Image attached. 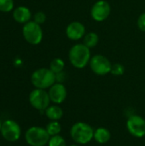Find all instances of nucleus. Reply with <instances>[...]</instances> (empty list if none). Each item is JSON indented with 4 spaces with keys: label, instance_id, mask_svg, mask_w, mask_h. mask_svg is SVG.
Returning a JSON list of instances; mask_svg holds the SVG:
<instances>
[{
    "label": "nucleus",
    "instance_id": "nucleus-16",
    "mask_svg": "<svg viewBox=\"0 0 145 146\" xmlns=\"http://www.w3.org/2000/svg\"><path fill=\"white\" fill-rule=\"evenodd\" d=\"M98 42H99V37L97 33L95 32L86 33L85 37L83 38V44L89 49H92L96 47Z\"/></svg>",
    "mask_w": 145,
    "mask_h": 146
},
{
    "label": "nucleus",
    "instance_id": "nucleus-19",
    "mask_svg": "<svg viewBox=\"0 0 145 146\" xmlns=\"http://www.w3.org/2000/svg\"><path fill=\"white\" fill-rule=\"evenodd\" d=\"M48 146H67V143L65 139L61 136V135H56V136H52L50 137Z\"/></svg>",
    "mask_w": 145,
    "mask_h": 146
},
{
    "label": "nucleus",
    "instance_id": "nucleus-25",
    "mask_svg": "<svg viewBox=\"0 0 145 146\" xmlns=\"http://www.w3.org/2000/svg\"><path fill=\"white\" fill-rule=\"evenodd\" d=\"M70 146H81V145H77V144H75V145H70Z\"/></svg>",
    "mask_w": 145,
    "mask_h": 146
},
{
    "label": "nucleus",
    "instance_id": "nucleus-18",
    "mask_svg": "<svg viewBox=\"0 0 145 146\" xmlns=\"http://www.w3.org/2000/svg\"><path fill=\"white\" fill-rule=\"evenodd\" d=\"M64 68H65V62L62 59V58H59V57H56L54 58L50 63V67L49 68L56 74H58L60 72H62L64 71Z\"/></svg>",
    "mask_w": 145,
    "mask_h": 146
},
{
    "label": "nucleus",
    "instance_id": "nucleus-7",
    "mask_svg": "<svg viewBox=\"0 0 145 146\" xmlns=\"http://www.w3.org/2000/svg\"><path fill=\"white\" fill-rule=\"evenodd\" d=\"M89 65L91 70L98 76H105L110 74L112 68V63L109 58L102 54H97L91 56Z\"/></svg>",
    "mask_w": 145,
    "mask_h": 146
},
{
    "label": "nucleus",
    "instance_id": "nucleus-11",
    "mask_svg": "<svg viewBox=\"0 0 145 146\" xmlns=\"http://www.w3.org/2000/svg\"><path fill=\"white\" fill-rule=\"evenodd\" d=\"M65 33L68 39L72 41H78L85 37L86 31H85V27L82 22L79 21H71L67 26Z\"/></svg>",
    "mask_w": 145,
    "mask_h": 146
},
{
    "label": "nucleus",
    "instance_id": "nucleus-1",
    "mask_svg": "<svg viewBox=\"0 0 145 146\" xmlns=\"http://www.w3.org/2000/svg\"><path fill=\"white\" fill-rule=\"evenodd\" d=\"M91 58V49L83 43L73 45L68 51V60L73 67L78 69L85 68Z\"/></svg>",
    "mask_w": 145,
    "mask_h": 146
},
{
    "label": "nucleus",
    "instance_id": "nucleus-23",
    "mask_svg": "<svg viewBox=\"0 0 145 146\" xmlns=\"http://www.w3.org/2000/svg\"><path fill=\"white\" fill-rule=\"evenodd\" d=\"M137 25H138V27L139 28V30L145 33V12L142 13L138 16V21H137Z\"/></svg>",
    "mask_w": 145,
    "mask_h": 146
},
{
    "label": "nucleus",
    "instance_id": "nucleus-22",
    "mask_svg": "<svg viewBox=\"0 0 145 146\" xmlns=\"http://www.w3.org/2000/svg\"><path fill=\"white\" fill-rule=\"evenodd\" d=\"M33 21L37 23H38L39 25L43 24L46 21V15L44 12L43 11H38L34 14L33 15Z\"/></svg>",
    "mask_w": 145,
    "mask_h": 146
},
{
    "label": "nucleus",
    "instance_id": "nucleus-10",
    "mask_svg": "<svg viewBox=\"0 0 145 146\" xmlns=\"http://www.w3.org/2000/svg\"><path fill=\"white\" fill-rule=\"evenodd\" d=\"M110 13L111 6L106 0H98L91 8V16L97 22H103L107 20Z\"/></svg>",
    "mask_w": 145,
    "mask_h": 146
},
{
    "label": "nucleus",
    "instance_id": "nucleus-6",
    "mask_svg": "<svg viewBox=\"0 0 145 146\" xmlns=\"http://www.w3.org/2000/svg\"><path fill=\"white\" fill-rule=\"evenodd\" d=\"M29 103L32 108L44 113L45 110L50 105L51 101L46 90L35 88L29 94Z\"/></svg>",
    "mask_w": 145,
    "mask_h": 146
},
{
    "label": "nucleus",
    "instance_id": "nucleus-2",
    "mask_svg": "<svg viewBox=\"0 0 145 146\" xmlns=\"http://www.w3.org/2000/svg\"><path fill=\"white\" fill-rule=\"evenodd\" d=\"M93 127L83 121L74 123L70 128V137L73 141L79 145H85L89 144L94 137Z\"/></svg>",
    "mask_w": 145,
    "mask_h": 146
},
{
    "label": "nucleus",
    "instance_id": "nucleus-3",
    "mask_svg": "<svg viewBox=\"0 0 145 146\" xmlns=\"http://www.w3.org/2000/svg\"><path fill=\"white\" fill-rule=\"evenodd\" d=\"M31 82L35 88L46 90L56 83V74L50 68H40L32 74Z\"/></svg>",
    "mask_w": 145,
    "mask_h": 146
},
{
    "label": "nucleus",
    "instance_id": "nucleus-5",
    "mask_svg": "<svg viewBox=\"0 0 145 146\" xmlns=\"http://www.w3.org/2000/svg\"><path fill=\"white\" fill-rule=\"evenodd\" d=\"M22 35L25 40L32 45L39 44L42 42L44 37L41 25L35 22L34 21H30L24 24L22 27Z\"/></svg>",
    "mask_w": 145,
    "mask_h": 146
},
{
    "label": "nucleus",
    "instance_id": "nucleus-20",
    "mask_svg": "<svg viewBox=\"0 0 145 146\" xmlns=\"http://www.w3.org/2000/svg\"><path fill=\"white\" fill-rule=\"evenodd\" d=\"M14 9V0H0V11L8 13Z\"/></svg>",
    "mask_w": 145,
    "mask_h": 146
},
{
    "label": "nucleus",
    "instance_id": "nucleus-15",
    "mask_svg": "<svg viewBox=\"0 0 145 146\" xmlns=\"http://www.w3.org/2000/svg\"><path fill=\"white\" fill-rule=\"evenodd\" d=\"M44 115L50 121H59L63 116V110L59 104H52L45 110Z\"/></svg>",
    "mask_w": 145,
    "mask_h": 146
},
{
    "label": "nucleus",
    "instance_id": "nucleus-17",
    "mask_svg": "<svg viewBox=\"0 0 145 146\" xmlns=\"http://www.w3.org/2000/svg\"><path fill=\"white\" fill-rule=\"evenodd\" d=\"M45 129L50 137L60 135L62 132V125L58 121H50L45 127Z\"/></svg>",
    "mask_w": 145,
    "mask_h": 146
},
{
    "label": "nucleus",
    "instance_id": "nucleus-9",
    "mask_svg": "<svg viewBox=\"0 0 145 146\" xmlns=\"http://www.w3.org/2000/svg\"><path fill=\"white\" fill-rule=\"evenodd\" d=\"M126 129L134 138H144L145 136V119L138 115L129 116L126 121Z\"/></svg>",
    "mask_w": 145,
    "mask_h": 146
},
{
    "label": "nucleus",
    "instance_id": "nucleus-12",
    "mask_svg": "<svg viewBox=\"0 0 145 146\" xmlns=\"http://www.w3.org/2000/svg\"><path fill=\"white\" fill-rule=\"evenodd\" d=\"M49 96L51 103L54 104H62L68 96V91L63 83L56 82L53 86L49 88Z\"/></svg>",
    "mask_w": 145,
    "mask_h": 146
},
{
    "label": "nucleus",
    "instance_id": "nucleus-21",
    "mask_svg": "<svg viewBox=\"0 0 145 146\" xmlns=\"http://www.w3.org/2000/svg\"><path fill=\"white\" fill-rule=\"evenodd\" d=\"M110 74L114 76H121L125 74V67L121 63L112 64Z\"/></svg>",
    "mask_w": 145,
    "mask_h": 146
},
{
    "label": "nucleus",
    "instance_id": "nucleus-4",
    "mask_svg": "<svg viewBox=\"0 0 145 146\" xmlns=\"http://www.w3.org/2000/svg\"><path fill=\"white\" fill-rule=\"evenodd\" d=\"M50 136L45 128L41 127H32L25 133V139L30 146H45L48 145Z\"/></svg>",
    "mask_w": 145,
    "mask_h": 146
},
{
    "label": "nucleus",
    "instance_id": "nucleus-13",
    "mask_svg": "<svg viewBox=\"0 0 145 146\" xmlns=\"http://www.w3.org/2000/svg\"><path fill=\"white\" fill-rule=\"evenodd\" d=\"M14 20L21 24H26L32 19V12L29 8L26 6L16 7L12 13Z\"/></svg>",
    "mask_w": 145,
    "mask_h": 146
},
{
    "label": "nucleus",
    "instance_id": "nucleus-8",
    "mask_svg": "<svg viewBox=\"0 0 145 146\" xmlns=\"http://www.w3.org/2000/svg\"><path fill=\"white\" fill-rule=\"evenodd\" d=\"M0 133L8 142H15L21 137V129L16 121L13 120H6L2 123Z\"/></svg>",
    "mask_w": 145,
    "mask_h": 146
},
{
    "label": "nucleus",
    "instance_id": "nucleus-24",
    "mask_svg": "<svg viewBox=\"0 0 145 146\" xmlns=\"http://www.w3.org/2000/svg\"><path fill=\"white\" fill-rule=\"evenodd\" d=\"M66 80V74L64 71L56 74V82L57 83H63Z\"/></svg>",
    "mask_w": 145,
    "mask_h": 146
},
{
    "label": "nucleus",
    "instance_id": "nucleus-26",
    "mask_svg": "<svg viewBox=\"0 0 145 146\" xmlns=\"http://www.w3.org/2000/svg\"><path fill=\"white\" fill-rule=\"evenodd\" d=\"M1 127H2V122H1V120H0V131H1Z\"/></svg>",
    "mask_w": 145,
    "mask_h": 146
},
{
    "label": "nucleus",
    "instance_id": "nucleus-14",
    "mask_svg": "<svg viewBox=\"0 0 145 146\" xmlns=\"http://www.w3.org/2000/svg\"><path fill=\"white\" fill-rule=\"evenodd\" d=\"M110 139H111V133L108 128L101 127L95 129L93 139L97 143L100 145H104L107 144L110 140Z\"/></svg>",
    "mask_w": 145,
    "mask_h": 146
}]
</instances>
